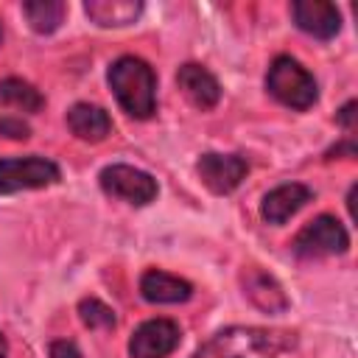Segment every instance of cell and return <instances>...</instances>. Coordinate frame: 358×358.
I'll return each instance as SVG.
<instances>
[{
    "label": "cell",
    "mask_w": 358,
    "mask_h": 358,
    "mask_svg": "<svg viewBox=\"0 0 358 358\" xmlns=\"http://www.w3.org/2000/svg\"><path fill=\"white\" fill-rule=\"evenodd\" d=\"M109 84L115 90V98L131 117H148L157 103V78L154 70L134 56H123L109 67Z\"/></svg>",
    "instance_id": "1"
},
{
    "label": "cell",
    "mask_w": 358,
    "mask_h": 358,
    "mask_svg": "<svg viewBox=\"0 0 358 358\" xmlns=\"http://www.w3.org/2000/svg\"><path fill=\"white\" fill-rule=\"evenodd\" d=\"M294 338L288 333H268V330H246L232 327L227 333H218L207 350H215L218 358H274L282 352Z\"/></svg>",
    "instance_id": "2"
},
{
    "label": "cell",
    "mask_w": 358,
    "mask_h": 358,
    "mask_svg": "<svg viewBox=\"0 0 358 358\" xmlns=\"http://www.w3.org/2000/svg\"><path fill=\"white\" fill-rule=\"evenodd\" d=\"M266 84H268V92L280 103H285L291 109H308L316 101V81H313V76L299 62H294L291 56L274 59V64L268 67Z\"/></svg>",
    "instance_id": "3"
},
{
    "label": "cell",
    "mask_w": 358,
    "mask_h": 358,
    "mask_svg": "<svg viewBox=\"0 0 358 358\" xmlns=\"http://www.w3.org/2000/svg\"><path fill=\"white\" fill-rule=\"evenodd\" d=\"M53 182H59V168H56V162H50L45 157L0 159V193L48 187Z\"/></svg>",
    "instance_id": "4"
},
{
    "label": "cell",
    "mask_w": 358,
    "mask_h": 358,
    "mask_svg": "<svg viewBox=\"0 0 358 358\" xmlns=\"http://www.w3.org/2000/svg\"><path fill=\"white\" fill-rule=\"evenodd\" d=\"M350 238L347 229L333 218V215H319L313 218L296 238H294V252L299 257H324V255H341L347 252Z\"/></svg>",
    "instance_id": "5"
},
{
    "label": "cell",
    "mask_w": 358,
    "mask_h": 358,
    "mask_svg": "<svg viewBox=\"0 0 358 358\" xmlns=\"http://www.w3.org/2000/svg\"><path fill=\"white\" fill-rule=\"evenodd\" d=\"M101 187L129 204H148L157 196V182L131 165H106L101 171Z\"/></svg>",
    "instance_id": "6"
},
{
    "label": "cell",
    "mask_w": 358,
    "mask_h": 358,
    "mask_svg": "<svg viewBox=\"0 0 358 358\" xmlns=\"http://www.w3.org/2000/svg\"><path fill=\"white\" fill-rule=\"evenodd\" d=\"M176 344H179V327L171 319H151L134 330L129 341V355L131 358H165L176 350Z\"/></svg>",
    "instance_id": "7"
},
{
    "label": "cell",
    "mask_w": 358,
    "mask_h": 358,
    "mask_svg": "<svg viewBox=\"0 0 358 358\" xmlns=\"http://www.w3.org/2000/svg\"><path fill=\"white\" fill-rule=\"evenodd\" d=\"M249 165L243 157L235 154H204L199 159V173L204 179V185L213 193H229L241 185V179L246 176Z\"/></svg>",
    "instance_id": "8"
},
{
    "label": "cell",
    "mask_w": 358,
    "mask_h": 358,
    "mask_svg": "<svg viewBox=\"0 0 358 358\" xmlns=\"http://www.w3.org/2000/svg\"><path fill=\"white\" fill-rule=\"evenodd\" d=\"M294 11V20L296 25L310 34V36H319V39H330L338 34L341 28V17H338V8L333 3H324V0H296L291 6Z\"/></svg>",
    "instance_id": "9"
},
{
    "label": "cell",
    "mask_w": 358,
    "mask_h": 358,
    "mask_svg": "<svg viewBox=\"0 0 358 358\" xmlns=\"http://www.w3.org/2000/svg\"><path fill=\"white\" fill-rule=\"evenodd\" d=\"M176 81H179V90L187 95V101L199 109H213L221 98V87L215 76L201 64H182L176 73Z\"/></svg>",
    "instance_id": "10"
},
{
    "label": "cell",
    "mask_w": 358,
    "mask_h": 358,
    "mask_svg": "<svg viewBox=\"0 0 358 358\" xmlns=\"http://www.w3.org/2000/svg\"><path fill=\"white\" fill-rule=\"evenodd\" d=\"M310 201V190L305 185H280L274 187L266 199H263V218L268 224H282L285 218H291L299 207H305Z\"/></svg>",
    "instance_id": "11"
},
{
    "label": "cell",
    "mask_w": 358,
    "mask_h": 358,
    "mask_svg": "<svg viewBox=\"0 0 358 358\" xmlns=\"http://www.w3.org/2000/svg\"><path fill=\"white\" fill-rule=\"evenodd\" d=\"M67 126H70V131L76 137L90 140V143H98L112 131L109 115L101 106H92V103H76L67 112Z\"/></svg>",
    "instance_id": "12"
},
{
    "label": "cell",
    "mask_w": 358,
    "mask_h": 358,
    "mask_svg": "<svg viewBox=\"0 0 358 358\" xmlns=\"http://www.w3.org/2000/svg\"><path fill=\"white\" fill-rule=\"evenodd\" d=\"M140 291L148 302H185L190 296V282L187 280H179L168 271H145L143 280H140Z\"/></svg>",
    "instance_id": "13"
},
{
    "label": "cell",
    "mask_w": 358,
    "mask_h": 358,
    "mask_svg": "<svg viewBox=\"0 0 358 358\" xmlns=\"http://www.w3.org/2000/svg\"><path fill=\"white\" fill-rule=\"evenodd\" d=\"M243 288H246V296L260 308V310H268V313H280L288 308V299L282 294V288L263 271L252 268L246 277H243Z\"/></svg>",
    "instance_id": "14"
},
{
    "label": "cell",
    "mask_w": 358,
    "mask_h": 358,
    "mask_svg": "<svg viewBox=\"0 0 358 358\" xmlns=\"http://www.w3.org/2000/svg\"><path fill=\"white\" fill-rule=\"evenodd\" d=\"M87 17L98 25H129L137 20V14L143 11V6L137 0H90L84 6Z\"/></svg>",
    "instance_id": "15"
},
{
    "label": "cell",
    "mask_w": 358,
    "mask_h": 358,
    "mask_svg": "<svg viewBox=\"0 0 358 358\" xmlns=\"http://www.w3.org/2000/svg\"><path fill=\"white\" fill-rule=\"evenodd\" d=\"M0 103L14 106L22 112H39L42 109V95L22 78H6L0 81Z\"/></svg>",
    "instance_id": "16"
},
{
    "label": "cell",
    "mask_w": 358,
    "mask_h": 358,
    "mask_svg": "<svg viewBox=\"0 0 358 358\" xmlns=\"http://www.w3.org/2000/svg\"><path fill=\"white\" fill-rule=\"evenodd\" d=\"M22 14L31 22L34 31L50 34V31L59 28V22L64 17V3H59V0H31V3H22Z\"/></svg>",
    "instance_id": "17"
},
{
    "label": "cell",
    "mask_w": 358,
    "mask_h": 358,
    "mask_svg": "<svg viewBox=\"0 0 358 358\" xmlns=\"http://www.w3.org/2000/svg\"><path fill=\"white\" fill-rule=\"evenodd\" d=\"M78 313H81V322H84L87 327H112V324H115L112 308L103 305L101 299H81Z\"/></svg>",
    "instance_id": "18"
},
{
    "label": "cell",
    "mask_w": 358,
    "mask_h": 358,
    "mask_svg": "<svg viewBox=\"0 0 358 358\" xmlns=\"http://www.w3.org/2000/svg\"><path fill=\"white\" fill-rule=\"evenodd\" d=\"M0 134L8 137V140H28L31 129H28V123H25L22 117L6 115V117H0Z\"/></svg>",
    "instance_id": "19"
},
{
    "label": "cell",
    "mask_w": 358,
    "mask_h": 358,
    "mask_svg": "<svg viewBox=\"0 0 358 358\" xmlns=\"http://www.w3.org/2000/svg\"><path fill=\"white\" fill-rule=\"evenodd\" d=\"M50 358H81V352L73 341H53L50 344Z\"/></svg>",
    "instance_id": "20"
},
{
    "label": "cell",
    "mask_w": 358,
    "mask_h": 358,
    "mask_svg": "<svg viewBox=\"0 0 358 358\" xmlns=\"http://www.w3.org/2000/svg\"><path fill=\"white\" fill-rule=\"evenodd\" d=\"M338 120H341L347 129H352V126H355V103H352V101L338 112Z\"/></svg>",
    "instance_id": "21"
},
{
    "label": "cell",
    "mask_w": 358,
    "mask_h": 358,
    "mask_svg": "<svg viewBox=\"0 0 358 358\" xmlns=\"http://www.w3.org/2000/svg\"><path fill=\"white\" fill-rule=\"evenodd\" d=\"M6 352H8V347H6V338H3V333H0V358H6Z\"/></svg>",
    "instance_id": "22"
},
{
    "label": "cell",
    "mask_w": 358,
    "mask_h": 358,
    "mask_svg": "<svg viewBox=\"0 0 358 358\" xmlns=\"http://www.w3.org/2000/svg\"><path fill=\"white\" fill-rule=\"evenodd\" d=\"M0 39H3V28H0Z\"/></svg>",
    "instance_id": "23"
}]
</instances>
